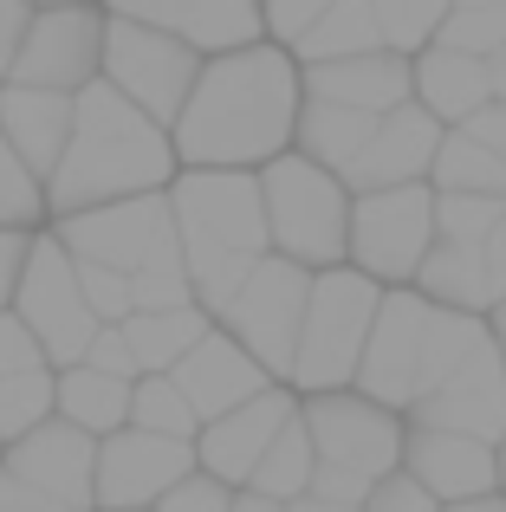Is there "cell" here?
Here are the masks:
<instances>
[{"instance_id": "obj_1", "label": "cell", "mask_w": 506, "mask_h": 512, "mask_svg": "<svg viewBox=\"0 0 506 512\" xmlns=\"http://www.w3.org/2000/svg\"><path fill=\"white\" fill-rule=\"evenodd\" d=\"M299 104H305L299 52L279 39H247V46L202 59L169 137H176L182 169H260L279 150H292Z\"/></svg>"}, {"instance_id": "obj_2", "label": "cell", "mask_w": 506, "mask_h": 512, "mask_svg": "<svg viewBox=\"0 0 506 512\" xmlns=\"http://www.w3.org/2000/svg\"><path fill=\"white\" fill-rule=\"evenodd\" d=\"M182 169L169 124H156L150 111L124 98L111 78H91L72 98V137H65L59 169L46 175V221L52 214L91 208V201L143 195V188H169Z\"/></svg>"}, {"instance_id": "obj_3", "label": "cell", "mask_w": 506, "mask_h": 512, "mask_svg": "<svg viewBox=\"0 0 506 512\" xmlns=\"http://www.w3.org/2000/svg\"><path fill=\"white\" fill-rule=\"evenodd\" d=\"M176 208L182 260L195 279V305L208 318L234 299V286L253 273L273 240H266V201H260V169H176L169 182Z\"/></svg>"}, {"instance_id": "obj_4", "label": "cell", "mask_w": 506, "mask_h": 512, "mask_svg": "<svg viewBox=\"0 0 506 512\" xmlns=\"http://www.w3.org/2000/svg\"><path fill=\"white\" fill-rule=\"evenodd\" d=\"M487 312H461L442 305L409 279V286H383L377 318H370L364 357H357V389L390 409H409L429 383H442L474 344L487 338Z\"/></svg>"}, {"instance_id": "obj_5", "label": "cell", "mask_w": 506, "mask_h": 512, "mask_svg": "<svg viewBox=\"0 0 506 512\" xmlns=\"http://www.w3.org/2000/svg\"><path fill=\"white\" fill-rule=\"evenodd\" d=\"M260 201H266V240L273 253L299 266H338L351 240V182L338 169L312 163L305 150H279L260 163Z\"/></svg>"}, {"instance_id": "obj_6", "label": "cell", "mask_w": 506, "mask_h": 512, "mask_svg": "<svg viewBox=\"0 0 506 512\" xmlns=\"http://www.w3.org/2000/svg\"><path fill=\"white\" fill-rule=\"evenodd\" d=\"M383 286L370 273H357L351 260L338 266H318L312 292H305V325H299V350H292V370L286 383L299 396L312 389H344L357 383V357H364L370 338V318H377Z\"/></svg>"}, {"instance_id": "obj_7", "label": "cell", "mask_w": 506, "mask_h": 512, "mask_svg": "<svg viewBox=\"0 0 506 512\" xmlns=\"http://www.w3.org/2000/svg\"><path fill=\"white\" fill-rule=\"evenodd\" d=\"M435 247V182H390L351 195V240L344 260L377 286H409L422 273V253Z\"/></svg>"}, {"instance_id": "obj_8", "label": "cell", "mask_w": 506, "mask_h": 512, "mask_svg": "<svg viewBox=\"0 0 506 512\" xmlns=\"http://www.w3.org/2000/svg\"><path fill=\"white\" fill-rule=\"evenodd\" d=\"M305 292H312V266H299V260L266 247L260 260H253V273L234 286V299L215 312V325L228 331V338H241L253 357L286 383L292 350H299V325H305Z\"/></svg>"}, {"instance_id": "obj_9", "label": "cell", "mask_w": 506, "mask_h": 512, "mask_svg": "<svg viewBox=\"0 0 506 512\" xmlns=\"http://www.w3.org/2000/svg\"><path fill=\"white\" fill-rule=\"evenodd\" d=\"M13 312L33 325V338L46 344L52 370L59 363H78L91 344V331L104 325L91 312L85 286H78V266H72V247L46 227H33V247H26V266H20V286H13Z\"/></svg>"}, {"instance_id": "obj_10", "label": "cell", "mask_w": 506, "mask_h": 512, "mask_svg": "<svg viewBox=\"0 0 506 512\" xmlns=\"http://www.w3.org/2000/svg\"><path fill=\"white\" fill-rule=\"evenodd\" d=\"M299 415L312 428V448L325 467H351L364 480H383L390 467H403V409L364 396L357 383L344 389H312L299 396Z\"/></svg>"}, {"instance_id": "obj_11", "label": "cell", "mask_w": 506, "mask_h": 512, "mask_svg": "<svg viewBox=\"0 0 506 512\" xmlns=\"http://www.w3.org/2000/svg\"><path fill=\"white\" fill-rule=\"evenodd\" d=\"M195 72H202V52H195L189 39L163 33V26H150V20L111 13V26H104V78H111L137 111H150L156 124H176V111L189 104Z\"/></svg>"}, {"instance_id": "obj_12", "label": "cell", "mask_w": 506, "mask_h": 512, "mask_svg": "<svg viewBox=\"0 0 506 512\" xmlns=\"http://www.w3.org/2000/svg\"><path fill=\"white\" fill-rule=\"evenodd\" d=\"M52 234L72 253L104 266H124L137 273L143 260H156L163 247H176V208H169V188H143V195H117V201H91V208L52 214Z\"/></svg>"}, {"instance_id": "obj_13", "label": "cell", "mask_w": 506, "mask_h": 512, "mask_svg": "<svg viewBox=\"0 0 506 512\" xmlns=\"http://www.w3.org/2000/svg\"><path fill=\"white\" fill-rule=\"evenodd\" d=\"M104 0H65V7H33L26 39L13 52V78L46 91H85L104 72Z\"/></svg>"}, {"instance_id": "obj_14", "label": "cell", "mask_w": 506, "mask_h": 512, "mask_svg": "<svg viewBox=\"0 0 506 512\" xmlns=\"http://www.w3.org/2000/svg\"><path fill=\"white\" fill-rule=\"evenodd\" d=\"M189 467H195V441L156 435V428L137 422L111 428V435H98V512L156 506Z\"/></svg>"}, {"instance_id": "obj_15", "label": "cell", "mask_w": 506, "mask_h": 512, "mask_svg": "<svg viewBox=\"0 0 506 512\" xmlns=\"http://www.w3.org/2000/svg\"><path fill=\"white\" fill-rule=\"evenodd\" d=\"M403 422H435V428H461V435L500 441L506 435V350L487 331L442 383H429L416 402L403 409Z\"/></svg>"}, {"instance_id": "obj_16", "label": "cell", "mask_w": 506, "mask_h": 512, "mask_svg": "<svg viewBox=\"0 0 506 512\" xmlns=\"http://www.w3.org/2000/svg\"><path fill=\"white\" fill-rule=\"evenodd\" d=\"M0 461L20 480H33L39 493H52L65 512H98V435L78 422H65L59 409L39 428H26L20 441H7Z\"/></svg>"}, {"instance_id": "obj_17", "label": "cell", "mask_w": 506, "mask_h": 512, "mask_svg": "<svg viewBox=\"0 0 506 512\" xmlns=\"http://www.w3.org/2000/svg\"><path fill=\"white\" fill-rule=\"evenodd\" d=\"M292 409H299V389L292 383H266L260 396L234 402L228 415H208V422L195 428V461H202L208 474H221L228 487H247L253 461H260L266 441L292 422Z\"/></svg>"}, {"instance_id": "obj_18", "label": "cell", "mask_w": 506, "mask_h": 512, "mask_svg": "<svg viewBox=\"0 0 506 512\" xmlns=\"http://www.w3.org/2000/svg\"><path fill=\"white\" fill-rule=\"evenodd\" d=\"M442 117L429 111L422 98H403L396 111L377 117V130H370V143L357 150V163L344 169V182L357 188H390V182H422L435 163V150H442Z\"/></svg>"}, {"instance_id": "obj_19", "label": "cell", "mask_w": 506, "mask_h": 512, "mask_svg": "<svg viewBox=\"0 0 506 512\" xmlns=\"http://www.w3.org/2000/svg\"><path fill=\"white\" fill-rule=\"evenodd\" d=\"M403 467L435 493V500H474V493L500 487V461L494 441L461 435V428H435V422H409L403 428Z\"/></svg>"}, {"instance_id": "obj_20", "label": "cell", "mask_w": 506, "mask_h": 512, "mask_svg": "<svg viewBox=\"0 0 506 512\" xmlns=\"http://www.w3.org/2000/svg\"><path fill=\"white\" fill-rule=\"evenodd\" d=\"M169 376L182 383V396L195 402V415H202V422H208V415H228L234 402H247V396H260L266 383H279V376L266 370V363L253 357L241 338H228L221 325H208L202 344H195Z\"/></svg>"}, {"instance_id": "obj_21", "label": "cell", "mask_w": 506, "mask_h": 512, "mask_svg": "<svg viewBox=\"0 0 506 512\" xmlns=\"http://www.w3.org/2000/svg\"><path fill=\"white\" fill-rule=\"evenodd\" d=\"M305 72V98H331V104H357V111L383 117L403 98H416V72L409 52L396 46H370V52H344V59H318L299 65Z\"/></svg>"}, {"instance_id": "obj_22", "label": "cell", "mask_w": 506, "mask_h": 512, "mask_svg": "<svg viewBox=\"0 0 506 512\" xmlns=\"http://www.w3.org/2000/svg\"><path fill=\"white\" fill-rule=\"evenodd\" d=\"M104 13L163 26V33L189 39L202 59L208 52H228V46H247V39H266L260 0H104Z\"/></svg>"}, {"instance_id": "obj_23", "label": "cell", "mask_w": 506, "mask_h": 512, "mask_svg": "<svg viewBox=\"0 0 506 512\" xmlns=\"http://www.w3.org/2000/svg\"><path fill=\"white\" fill-rule=\"evenodd\" d=\"M72 98L78 91H46V85H20L7 78L0 85V130L13 137V150L26 156V169L46 182L65 156V137H72Z\"/></svg>"}, {"instance_id": "obj_24", "label": "cell", "mask_w": 506, "mask_h": 512, "mask_svg": "<svg viewBox=\"0 0 506 512\" xmlns=\"http://www.w3.org/2000/svg\"><path fill=\"white\" fill-rule=\"evenodd\" d=\"M409 72H416V98L429 104L442 124H468L487 98H494V78H487V59L481 52H461V46H429L409 52Z\"/></svg>"}, {"instance_id": "obj_25", "label": "cell", "mask_w": 506, "mask_h": 512, "mask_svg": "<svg viewBox=\"0 0 506 512\" xmlns=\"http://www.w3.org/2000/svg\"><path fill=\"white\" fill-rule=\"evenodd\" d=\"M208 325H215V318H208L195 299H182V305H137V312L124 318V338H130L143 370H176V363L202 344Z\"/></svg>"}, {"instance_id": "obj_26", "label": "cell", "mask_w": 506, "mask_h": 512, "mask_svg": "<svg viewBox=\"0 0 506 512\" xmlns=\"http://www.w3.org/2000/svg\"><path fill=\"white\" fill-rule=\"evenodd\" d=\"M370 130H377V117L357 111V104H331V98H305L299 104V130H292V150H305L312 163L325 169H351L357 150L370 143Z\"/></svg>"}, {"instance_id": "obj_27", "label": "cell", "mask_w": 506, "mask_h": 512, "mask_svg": "<svg viewBox=\"0 0 506 512\" xmlns=\"http://www.w3.org/2000/svg\"><path fill=\"white\" fill-rule=\"evenodd\" d=\"M416 286L442 305H461V312H494V286H487V260H481V240H442L422 253V273Z\"/></svg>"}, {"instance_id": "obj_28", "label": "cell", "mask_w": 506, "mask_h": 512, "mask_svg": "<svg viewBox=\"0 0 506 512\" xmlns=\"http://www.w3.org/2000/svg\"><path fill=\"white\" fill-rule=\"evenodd\" d=\"M59 415L91 435H111V428L130 422V376H111V370H91L85 357L78 363H59Z\"/></svg>"}, {"instance_id": "obj_29", "label": "cell", "mask_w": 506, "mask_h": 512, "mask_svg": "<svg viewBox=\"0 0 506 512\" xmlns=\"http://www.w3.org/2000/svg\"><path fill=\"white\" fill-rule=\"evenodd\" d=\"M370 46H383V20H377V7H370V0H331L312 26L292 39L299 65L344 59V52H370Z\"/></svg>"}, {"instance_id": "obj_30", "label": "cell", "mask_w": 506, "mask_h": 512, "mask_svg": "<svg viewBox=\"0 0 506 512\" xmlns=\"http://www.w3.org/2000/svg\"><path fill=\"white\" fill-rule=\"evenodd\" d=\"M312 467H318L312 428H305V415L292 409V422L279 428V435L266 441V454H260V461H253V480H247V487L273 493V500H299V493L312 487Z\"/></svg>"}, {"instance_id": "obj_31", "label": "cell", "mask_w": 506, "mask_h": 512, "mask_svg": "<svg viewBox=\"0 0 506 512\" xmlns=\"http://www.w3.org/2000/svg\"><path fill=\"white\" fill-rule=\"evenodd\" d=\"M429 182L435 188H468V195H506V163L481 137H468L461 124H448L442 150H435V163H429Z\"/></svg>"}, {"instance_id": "obj_32", "label": "cell", "mask_w": 506, "mask_h": 512, "mask_svg": "<svg viewBox=\"0 0 506 512\" xmlns=\"http://www.w3.org/2000/svg\"><path fill=\"white\" fill-rule=\"evenodd\" d=\"M130 422H137V428H156V435L195 441L202 415H195V402L182 396V383L169 370H143L137 383H130Z\"/></svg>"}, {"instance_id": "obj_33", "label": "cell", "mask_w": 506, "mask_h": 512, "mask_svg": "<svg viewBox=\"0 0 506 512\" xmlns=\"http://www.w3.org/2000/svg\"><path fill=\"white\" fill-rule=\"evenodd\" d=\"M59 409V370H7L0 376V441H20Z\"/></svg>"}, {"instance_id": "obj_34", "label": "cell", "mask_w": 506, "mask_h": 512, "mask_svg": "<svg viewBox=\"0 0 506 512\" xmlns=\"http://www.w3.org/2000/svg\"><path fill=\"white\" fill-rule=\"evenodd\" d=\"M0 227H46V182L26 169L7 130H0Z\"/></svg>"}, {"instance_id": "obj_35", "label": "cell", "mask_w": 506, "mask_h": 512, "mask_svg": "<svg viewBox=\"0 0 506 512\" xmlns=\"http://www.w3.org/2000/svg\"><path fill=\"white\" fill-rule=\"evenodd\" d=\"M370 7H377V20H383V46L416 52V46H429V39L442 33V20H448L455 0H370Z\"/></svg>"}, {"instance_id": "obj_36", "label": "cell", "mask_w": 506, "mask_h": 512, "mask_svg": "<svg viewBox=\"0 0 506 512\" xmlns=\"http://www.w3.org/2000/svg\"><path fill=\"white\" fill-rule=\"evenodd\" d=\"M72 266H78V286H85L91 312H98L104 325H124V318L137 312V299H130V273H124V266L85 260V253H72Z\"/></svg>"}, {"instance_id": "obj_37", "label": "cell", "mask_w": 506, "mask_h": 512, "mask_svg": "<svg viewBox=\"0 0 506 512\" xmlns=\"http://www.w3.org/2000/svg\"><path fill=\"white\" fill-rule=\"evenodd\" d=\"M442 46H461V52H494L500 39H506V7H448V20H442Z\"/></svg>"}, {"instance_id": "obj_38", "label": "cell", "mask_w": 506, "mask_h": 512, "mask_svg": "<svg viewBox=\"0 0 506 512\" xmlns=\"http://www.w3.org/2000/svg\"><path fill=\"white\" fill-rule=\"evenodd\" d=\"M156 512H234V487L221 474H208L202 461L189 467V474L176 480V487L156 500Z\"/></svg>"}, {"instance_id": "obj_39", "label": "cell", "mask_w": 506, "mask_h": 512, "mask_svg": "<svg viewBox=\"0 0 506 512\" xmlns=\"http://www.w3.org/2000/svg\"><path fill=\"white\" fill-rule=\"evenodd\" d=\"M364 512H442V500H435L429 487H422L409 467H390V474L370 487V500H364Z\"/></svg>"}, {"instance_id": "obj_40", "label": "cell", "mask_w": 506, "mask_h": 512, "mask_svg": "<svg viewBox=\"0 0 506 512\" xmlns=\"http://www.w3.org/2000/svg\"><path fill=\"white\" fill-rule=\"evenodd\" d=\"M46 344L33 338V325H26L13 305H0V376L7 370H46Z\"/></svg>"}, {"instance_id": "obj_41", "label": "cell", "mask_w": 506, "mask_h": 512, "mask_svg": "<svg viewBox=\"0 0 506 512\" xmlns=\"http://www.w3.org/2000/svg\"><path fill=\"white\" fill-rule=\"evenodd\" d=\"M85 363H91V370H111V376H130V383L143 376V363H137V350H130L124 325H98V331H91Z\"/></svg>"}, {"instance_id": "obj_42", "label": "cell", "mask_w": 506, "mask_h": 512, "mask_svg": "<svg viewBox=\"0 0 506 512\" xmlns=\"http://www.w3.org/2000/svg\"><path fill=\"white\" fill-rule=\"evenodd\" d=\"M325 7H331V0H260V26H266V39L292 46V39H299Z\"/></svg>"}, {"instance_id": "obj_43", "label": "cell", "mask_w": 506, "mask_h": 512, "mask_svg": "<svg viewBox=\"0 0 506 512\" xmlns=\"http://www.w3.org/2000/svg\"><path fill=\"white\" fill-rule=\"evenodd\" d=\"M0 512H65L52 493H39L33 480H20L7 461H0Z\"/></svg>"}, {"instance_id": "obj_44", "label": "cell", "mask_w": 506, "mask_h": 512, "mask_svg": "<svg viewBox=\"0 0 506 512\" xmlns=\"http://www.w3.org/2000/svg\"><path fill=\"white\" fill-rule=\"evenodd\" d=\"M26 20H33V0H0V85L13 78V52L26 39Z\"/></svg>"}, {"instance_id": "obj_45", "label": "cell", "mask_w": 506, "mask_h": 512, "mask_svg": "<svg viewBox=\"0 0 506 512\" xmlns=\"http://www.w3.org/2000/svg\"><path fill=\"white\" fill-rule=\"evenodd\" d=\"M26 247H33V227H0V305H13V286H20Z\"/></svg>"}, {"instance_id": "obj_46", "label": "cell", "mask_w": 506, "mask_h": 512, "mask_svg": "<svg viewBox=\"0 0 506 512\" xmlns=\"http://www.w3.org/2000/svg\"><path fill=\"white\" fill-rule=\"evenodd\" d=\"M461 130H468V137H481L487 150H494L500 163H506V98H487V104H481V111H474Z\"/></svg>"}, {"instance_id": "obj_47", "label": "cell", "mask_w": 506, "mask_h": 512, "mask_svg": "<svg viewBox=\"0 0 506 512\" xmlns=\"http://www.w3.org/2000/svg\"><path fill=\"white\" fill-rule=\"evenodd\" d=\"M481 260H487V286H494V305H500V299H506V208H500V221L487 227Z\"/></svg>"}, {"instance_id": "obj_48", "label": "cell", "mask_w": 506, "mask_h": 512, "mask_svg": "<svg viewBox=\"0 0 506 512\" xmlns=\"http://www.w3.org/2000/svg\"><path fill=\"white\" fill-rule=\"evenodd\" d=\"M234 512H286V500H273L260 487H234Z\"/></svg>"}, {"instance_id": "obj_49", "label": "cell", "mask_w": 506, "mask_h": 512, "mask_svg": "<svg viewBox=\"0 0 506 512\" xmlns=\"http://www.w3.org/2000/svg\"><path fill=\"white\" fill-rule=\"evenodd\" d=\"M442 512H506V493L494 487V493H474V500H448Z\"/></svg>"}, {"instance_id": "obj_50", "label": "cell", "mask_w": 506, "mask_h": 512, "mask_svg": "<svg viewBox=\"0 0 506 512\" xmlns=\"http://www.w3.org/2000/svg\"><path fill=\"white\" fill-rule=\"evenodd\" d=\"M286 512H364V506H344V500H318V493H299V500H286Z\"/></svg>"}, {"instance_id": "obj_51", "label": "cell", "mask_w": 506, "mask_h": 512, "mask_svg": "<svg viewBox=\"0 0 506 512\" xmlns=\"http://www.w3.org/2000/svg\"><path fill=\"white\" fill-rule=\"evenodd\" d=\"M487 78H494V98H506V39L487 52Z\"/></svg>"}, {"instance_id": "obj_52", "label": "cell", "mask_w": 506, "mask_h": 512, "mask_svg": "<svg viewBox=\"0 0 506 512\" xmlns=\"http://www.w3.org/2000/svg\"><path fill=\"white\" fill-rule=\"evenodd\" d=\"M494 461H500V493H506V435L494 441Z\"/></svg>"}, {"instance_id": "obj_53", "label": "cell", "mask_w": 506, "mask_h": 512, "mask_svg": "<svg viewBox=\"0 0 506 512\" xmlns=\"http://www.w3.org/2000/svg\"><path fill=\"white\" fill-rule=\"evenodd\" d=\"M487 325H494V331H506V299L494 305V312H487Z\"/></svg>"}, {"instance_id": "obj_54", "label": "cell", "mask_w": 506, "mask_h": 512, "mask_svg": "<svg viewBox=\"0 0 506 512\" xmlns=\"http://www.w3.org/2000/svg\"><path fill=\"white\" fill-rule=\"evenodd\" d=\"M455 7H506V0H455Z\"/></svg>"}, {"instance_id": "obj_55", "label": "cell", "mask_w": 506, "mask_h": 512, "mask_svg": "<svg viewBox=\"0 0 506 512\" xmlns=\"http://www.w3.org/2000/svg\"><path fill=\"white\" fill-rule=\"evenodd\" d=\"M33 7H65V0H33Z\"/></svg>"}, {"instance_id": "obj_56", "label": "cell", "mask_w": 506, "mask_h": 512, "mask_svg": "<svg viewBox=\"0 0 506 512\" xmlns=\"http://www.w3.org/2000/svg\"><path fill=\"white\" fill-rule=\"evenodd\" d=\"M124 512H156V506H124Z\"/></svg>"}, {"instance_id": "obj_57", "label": "cell", "mask_w": 506, "mask_h": 512, "mask_svg": "<svg viewBox=\"0 0 506 512\" xmlns=\"http://www.w3.org/2000/svg\"><path fill=\"white\" fill-rule=\"evenodd\" d=\"M494 338H500V350H506V331H494Z\"/></svg>"}, {"instance_id": "obj_58", "label": "cell", "mask_w": 506, "mask_h": 512, "mask_svg": "<svg viewBox=\"0 0 506 512\" xmlns=\"http://www.w3.org/2000/svg\"><path fill=\"white\" fill-rule=\"evenodd\" d=\"M0 454H7V441H0Z\"/></svg>"}]
</instances>
